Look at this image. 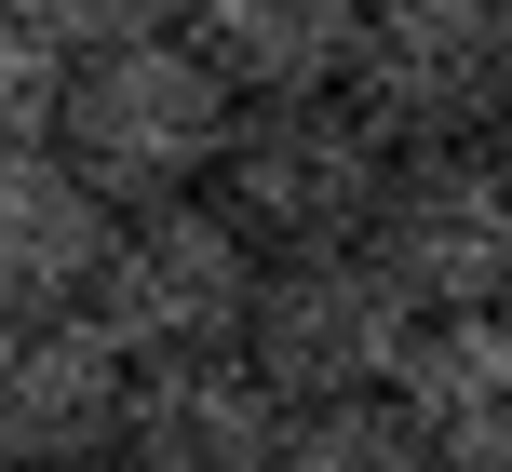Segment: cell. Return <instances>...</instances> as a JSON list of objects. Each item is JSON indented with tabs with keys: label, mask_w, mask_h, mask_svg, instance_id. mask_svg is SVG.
Here are the masks:
<instances>
[{
	"label": "cell",
	"mask_w": 512,
	"mask_h": 472,
	"mask_svg": "<svg viewBox=\"0 0 512 472\" xmlns=\"http://www.w3.org/2000/svg\"><path fill=\"white\" fill-rule=\"evenodd\" d=\"M405 351H418V311L391 297V270L364 257V243H337V257H270V270H256L243 365L270 378L283 419H297V405H391Z\"/></svg>",
	"instance_id": "cell-4"
},
{
	"label": "cell",
	"mask_w": 512,
	"mask_h": 472,
	"mask_svg": "<svg viewBox=\"0 0 512 472\" xmlns=\"http://www.w3.org/2000/svg\"><path fill=\"white\" fill-rule=\"evenodd\" d=\"M499 324H512V284H499Z\"/></svg>",
	"instance_id": "cell-18"
},
{
	"label": "cell",
	"mask_w": 512,
	"mask_h": 472,
	"mask_svg": "<svg viewBox=\"0 0 512 472\" xmlns=\"http://www.w3.org/2000/svg\"><path fill=\"white\" fill-rule=\"evenodd\" d=\"M512 81V27L486 0H364L337 95L391 135V149H472Z\"/></svg>",
	"instance_id": "cell-6"
},
{
	"label": "cell",
	"mask_w": 512,
	"mask_h": 472,
	"mask_svg": "<svg viewBox=\"0 0 512 472\" xmlns=\"http://www.w3.org/2000/svg\"><path fill=\"white\" fill-rule=\"evenodd\" d=\"M391 162L405 149L351 95H283V108H230V149H216L203 203L230 216L256 257H337V243H364Z\"/></svg>",
	"instance_id": "cell-2"
},
{
	"label": "cell",
	"mask_w": 512,
	"mask_h": 472,
	"mask_svg": "<svg viewBox=\"0 0 512 472\" xmlns=\"http://www.w3.org/2000/svg\"><path fill=\"white\" fill-rule=\"evenodd\" d=\"M486 135H499V162H512V81H499V108H486Z\"/></svg>",
	"instance_id": "cell-15"
},
{
	"label": "cell",
	"mask_w": 512,
	"mask_h": 472,
	"mask_svg": "<svg viewBox=\"0 0 512 472\" xmlns=\"http://www.w3.org/2000/svg\"><path fill=\"white\" fill-rule=\"evenodd\" d=\"M364 257L391 270L418 324H472L512 284V162L499 149H405L364 216Z\"/></svg>",
	"instance_id": "cell-5"
},
{
	"label": "cell",
	"mask_w": 512,
	"mask_h": 472,
	"mask_svg": "<svg viewBox=\"0 0 512 472\" xmlns=\"http://www.w3.org/2000/svg\"><path fill=\"white\" fill-rule=\"evenodd\" d=\"M95 243H108V203L54 162V135L0 149V311H81Z\"/></svg>",
	"instance_id": "cell-11"
},
{
	"label": "cell",
	"mask_w": 512,
	"mask_h": 472,
	"mask_svg": "<svg viewBox=\"0 0 512 472\" xmlns=\"http://www.w3.org/2000/svg\"><path fill=\"white\" fill-rule=\"evenodd\" d=\"M270 472H432V459L405 446L391 405H297L283 446H270Z\"/></svg>",
	"instance_id": "cell-12"
},
{
	"label": "cell",
	"mask_w": 512,
	"mask_h": 472,
	"mask_svg": "<svg viewBox=\"0 0 512 472\" xmlns=\"http://www.w3.org/2000/svg\"><path fill=\"white\" fill-rule=\"evenodd\" d=\"M391 419L432 472H512V324H418L405 378H391Z\"/></svg>",
	"instance_id": "cell-9"
},
{
	"label": "cell",
	"mask_w": 512,
	"mask_h": 472,
	"mask_svg": "<svg viewBox=\"0 0 512 472\" xmlns=\"http://www.w3.org/2000/svg\"><path fill=\"white\" fill-rule=\"evenodd\" d=\"M230 149V81L203 68L189 41H122V54H81L68 95H54V162L95 189L108 216L135 203H189Z\"/></svg>",
	"instance_id": "cell-1"
},
{
	"label": "cell",
	"mask_w": 512,
	"mask_h": 472,
	"mask_svg": "<svg viewBox=\"0 0 512 472\" xmlns=\"http://www.w3.org/2000/svg\"><path fill=\"white\" fill-rule=\"evenodd\" d=\"M270 446H283V405H270V378L243 351H216V365H135L122 432H108L122 472H270Z\"/></svg>",
	"instance_id": "cell-8"
},
{
	"label": "cell",
	"mask_w": 512,
	"mask_h": 472,
	"mask_svg": "<svg viewBox=\"0 0 512 472\" xmlns=\"http://www.w3.org/2000/svg\"><path fill=\"white\" fill-rule=\"evenodd\" d=\"M14 14H27V27H41V41L81 68V54H122V41H176V27H189V0H14Z\"/></svg>",
	"instance_id": "cell-13"
},
{
	"label": "cell",
	"mask_w": 512,
	"mask_h": 472,
	"mask_svg": "<svg viewBox=\"0 0 512 472\" xmlns=\"http://www.w3.org/2000/svg\"><path fill=\"white\" fill-rule=\"evenodd\" d=\"M135 365L95 338V311H0V472L108 459Z\"/></svg>",
	"instance_id": "cell-7"
},
{
	"label": "cell",
	"mask_w": 512,
	"mask_h": 472,
	"mask_svg": "<svg viewBox=\"0 0 512 472\" xmlns=\"http://www.w3.org/2000/svg\"><path fill=\"white\" fill-rule=\"evenodd\" d=\"M486 14H499V27H512V0H486Z\"/></svg>",
	"instance_id": "cell-17"
},
{
	"label": "cell",
	"mask_w": 512,
	"mask_h": 472,
	"mask_svg": "<svg viewBox=\"0 0 512 472\" xmlns=\"http://www.w3.org/2000/svg\"><path fill=\"white\" fill-rule=\"evenodd\" d=\"M68 472H122V459H68Z\"/></svg>",
	"instance_id": "cell-16"
},
{
	"label": "cell",
	"mask_w": 512,
	"mask_h": 472,
	"mask_svg": "<svg viewBox=\"0 0 512 472\" xmlns=\"http://www.w3.org/2000/svg\"><path fill=\"white\" fill-rule=\"evenodd\" d=\"M256 270H270V257H256L230 216L189 189V203H135V216H108L81 311H95V338L122 351V365H216V351H243Z\"/></svg>",
	"instance_id": "cell-3"
},
{
	"label": "cell",
	"mask_w": 512,
	"mask_h": 472,
	"mask_svg": "<svg viewBox=\"0 0 512 472\" xmlns=\"http://www.w3.org/2000/svg\"><path fill=\"white\" fill-rule=\"evenodd\" d=\"M54 95H68V54L0 0V149H41V135H54Z\"/></svg>",
	"instance_id": "cell-14"
},
{
	"label": "cell",
	"mask_w": 512,
	"mask_h": 472,
	"mask_svg": "<svg viewBox=\"0 0 512 472\" xmlns=\"http://www.w3.org/2000/svg\"><path fill=\"white\" fill-rule=\"evenodd\" d=\"M364 0H189L176 41L230 81V108H283V95H337Z\"/></svg>",
	"instance_id": "cell-10"
}]
</instances>
